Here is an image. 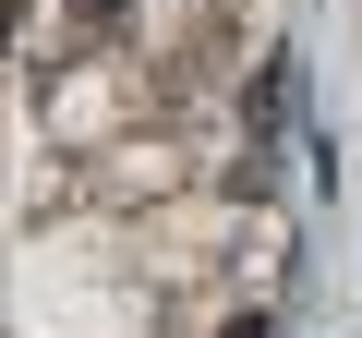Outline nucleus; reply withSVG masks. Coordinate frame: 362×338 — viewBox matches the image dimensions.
<instances>
[{
  "mask_svg": "<svg viewBox=\"0 0 362 338\" xmlns=\"http://www.w3.org/2000/svg\"><path fill=\"white\" fill-rule=\"evenodd\" d=\"M218 338H266V314H242V326H218Z\"/></svg>",
  "mask_w": 362,
  "mask_h": 338,
  "instance_id": "nucleus-1",
  "label": "nucleus"
}]
</instances>
